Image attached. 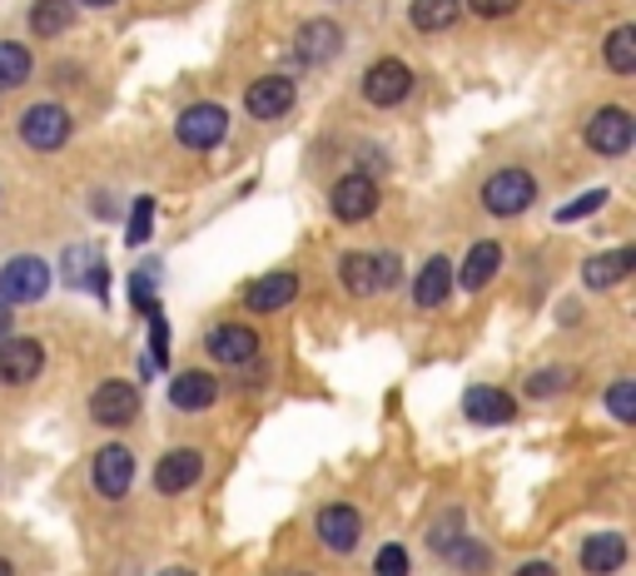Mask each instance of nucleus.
Segmentation results:
<instances>
[{
    "label": "nucleus",
    "instance_id": "f257e3e1",
    "mask_svg": "<svg viewBox=\"0 0 636 576\" xmlns=\"http://www.w3.org/2000/svg\"><path fill=\"white\" fill-rule=\"evenodd\" d=\"M338 278H343L348 294H383V288H393L398 278H403V258L388 254V248H373V254H348L343 264H338Z\"/></svg>",
    "mask_w": 636,
    "mask_h": 576
},
{
    "label": "nucleus",
    "instance_id": "f03ea898",
    "mask_svg": "<svg viewBox=\"0 0 636 576\" xmlns=\"http://www.w3.org/2000/svg\"><path fill=\"white\" fill-rule=\"evenodd\" d=\"M50 294V264L35 254H20L0 268V308H25Z\"/></svg>",
    "mask_w": 636,
    "mask_h": 576
},
{
    "label": "nucleus",
    "instance_id": "7ed1b4c3",
    "mask_svg": "<svg viewBox=\"0 0 636 576\" xmlns=\"http://www.w3.org/2000/svg\"><path fill=\"white\" fill-rule=\"evenodd\" d=\"M70 129H75L70 109L50 105V99H40V105H30L25 115H20V139H25L35 154H55L60 145H70Z\"/></svg>",
    "mask_w": 636,
    "mask_h": 576
},
{
    "label": "nucleus",
    "instance_id": "20e7f679",
    "mask_svg": "<svg viewBox=\"0 0 636 576\" xmlns=\"http://www.w3.org/2000/svg\"><path fill=\"white\" fill-rule=\"evenodd\" d=\"M532 199H537V179L527 169H497L483 184V209L497 218H512L522 209H532Z\"/></svg>",
    "mask_w": 636,
    "mask_h": 576
},
{
    "label": "nucleus",
    "instance_id": "39448f33",
    "mask_svg": "<svg viewBox=\"0 0 636 576\" xmlns=\"http://www.w3.org/2000/svg\"><path fill=\"white\" fill-rule=\"evenodd\" d=\"M174 135H179V145L194 149V154H204V149H219V145H224V135H229V115H224V105H209V99L189 105L184 115H179Z\"/></svg>",
    "mask_w": 636,
    "mask_h": 576
},
{
    "label": "nucleus",
    "instance_id": "423d86ee",
    "mask_svg": "<svg viewBox=\"0 0 636 576\" xmlns=\"http://www.w3.org/2000/svg\"><path fill=\"white\" fill-rule=\"evenodd\" d=\"M407 95H413V70H407L398 55L373 60V65H368V75H363V99H368V105L393 109V105H403Z\"/></svg>",
    "mask_w": 636,
    "mask_h": 576
},
{
    "label": "nucleus",
    "instance_id": "0eeeda50",
    "mask_svg": "<svg viewBox=\"0 0 636 576\" xmlns=\"http://www.w3.org/2000/svg\"><path fill=\"white\" fill-rule=\"evenodd\" d=\"M328 209H333L338 224H363V218L378 214V184L373 174H343L328 194Z\"/></svg>",
    "mask_w": 636,
    "mask_h": 576
},
{
    "label": "nucleus",
    "instance_id": "6e6552de",
    "mask_svg": "<svg viewBox=\"0 0 636 576\" xmlns=\"http://www.w3.org/2000/svg\"><path fill=\"white\" fill-rule=\"evenodd\" d=\"M89 417H95L99 427H125L139 417V387L135 383H119V377H109V383H99L95 393H89Z\"/></svg>",
    "mask_w": 636,
    "mask_h": 576
},
{
    "label": "nucleus",
    "instance_id": "1a4fd4ad",
    "mask_svg": "<svg viewBox=\"0 0 636 576\" xmlns=\"http://www.w3.org/2000/svg\"><path fill=\"white\" fill-rule=\"evenodd\" d=\"M632 139H636V119L626 115V109H616V105L596 109V115L586 119V145H592L596 154H626Z\"/></svg>",
    "mask_w": 636,
    "mask_h": 576
},
{
    "label": "nucleus",
    "instance_id": "9d476101",
    "mask_svg": "<svg viewBox=\"0 0 636 576\" xmlns=\"http://www.w3.org/2000/svg\"><path fill=\"white\" fill-rule=\"evenodd\" d=\"M199 477H204V457H199V447H169V452L155 462V492L179 497V492H189Z\"/></svg>",
    "mask_w": 636,
    "mask_h": 576
},
{
    "label": "nucleus",
    "instance_id": "9b49d317",
    "mask_svg": "<svg viewBox=\"0 0 636 576\" xmlns=\"http://www.w3.org/2000/svg\"><path fill=\"white\" fill-rule=\"evenodd\" d=\"M40 367H45V348L35 338H0V383L25 387L40 377Z\"/></svg>",
    "mask_w": 636,
    "mask_h": 576
},
{
    "label": "nucleus",
    "instance_id": "f8f14e48",
    "mask_svg": "<svg viewBox=\"0 0 636 576\" xmlns=\"http://www.w3.org/2000/svg\"><path fill=\"white\" fill-rule=\"evenodd\" d=\"M294 50L304 65H328V60H338V50H343V30H338V20L328 15H314L298 25L294 35Z\"/></svg>",
    "mask_w": 636,
    "mask_h": 576
},
{
    "label": "nucleus",
    "instance_id": "ddd939ff",
    "mask_svg": "<svg viewBox=\"0 0 636 576\" xmlns=\"http://www.w3.org/2000/svg\"><path fill=\"white\" fill-rule=\"evenodd\" d=\"M318 542L328 546V552H353L358 536H363V516H358V506L348 502H328L318 506Z\"/></svg>",
    "mask_w": 636,
    "mask_h": 576
},
{
    "label": "nucleus",
    "instance_id": "4468645a",
    "mask_svg": "<svg viewBox=\"0 0 636 576\" xmlns=\"http://www.w3.org/2000/svg\"><path fill=\"white\" fill-rule=\"evenodd\" d=\"M204 343L224 367H248L258 358V333L248 323H214Z\"/></svg>",
    "mask_w": 636,
    "mask_h": 576
},
{
    "label": "nucleus",
    "instance_id": "2eb2a0df",
    "mask_svg": "<svg viewBox=\"0 0 636 576\" xmlns=\"http://www.w3.org/2000/svg\"><path fill=\"white\" fill-rule=\"evenodd\" d=\"M129 482H135V452L119 447V442L99 447V452H95V492L115 502V497L129 492Z\"/></svg>",
    "mask_w": 636,
    "mask_h": 576
},
{
    "label": "nucleus",
    "instance_id": "dca6fc26",
    "mask_svg": "<svg viewBox=\"0 0 636 576\" xmlns=\"http://www.w3.org/2000/svg\"><path fill=\"white\" fill-rule=\"evenodd\" d=\"M244 109L254 119H278L294 109V79L288 75H264L244 89Z\"/></svg>",
    "mask_w": 636,
    "mask_h": 576
},
{
    "label": "nucleus",
    "instance_id": "f3484780",
    "mask_svg": "<svg viewBox=\"0 0 636 576\" xmlns=\"http://www.w3.org/2000/svg\"><path fill=\"white\" fill-rule=\"evenodd\" d=\"M298 294V274H288V268H278V274H264L258 284H248L244 303L254 308V313H278V308H288Z\"/></svg>",
    "mask_w": 636,
    "mask_h": 576
},
{
    "label": "nucleus",
    "instance_id": "a211bd4d",
    "mask_svg": "<svg viewBox=\"0 0 636 576\" xmlns=\"http://www.w3.org/2000/svg\"><path fill=\"white\" fill-rule=\"evenodd\" d=\"M497 268H502V244H497V238H477V244L467 248L463 268H457V284H463L467 294H477V288L492 284Z\"/></svg>",
    "mask_w": 636,
    "mask_h": 576
},
{
    "label": "nucleus",
    "instance_id": "6ab92c4d",
    "mask_svg": "<svg viewBox=\"0 0 636 576\" xmlns=\"http://www.w3.org/2000/svg\"><path fill=\"white\" fill-rule=\"evenodd\" d=\"M463 413L473 417V423L497 427V423H512V417H517V397H507L502 387H467Z\"/></svg>",
    "mask_w": 636,
    "mask_h": 576
},
{
    "label": "nucleus",
    "instance_id": "aec40b11",
    "mask_svg": "<svg viewBox=\"0 0 636 576\" xmlns=\"http://www.w3.org/2000/svg\"><path fill=\"white\" fill-rule=\"evenodd\" d=\"M582 566L586 576H616L626 566V542L616 532H596L582 542Z\"/></svg>",
    "mask_w": 636,
    "mask_h": 576
},
{
    "label": "nucleus",
    "instance_id": "412c9836",
    "mask_svg": "<svg viewBox=\"0 0 636 576\" xmlns=\"http://www.w3.org/2000/svg\"><path fill=\"white\" fill-rule=\"evenodd\" d=\"M219 397V383L209 373H179L174 383H169V407H179V413H199V407H214Z\"/></svg>",
    "mask_w": 636,
    "mask_h": 576
},
{
    "label": "nucleus",
    "instance_id": "4be33fe9",
    "mask_svg": "<svg viewBox=\"0 0 636 576\" xmlns=\"http://www.w3.org/2000/svg\"><path fill=\"white\" fill-rule=\"evenodd\" d=\"M632 268H636V248H606V254L586 258L582 278H586V288H616Z\"/></svg>",
    "mask_w": 636,
    "mask_h": 576
},
{
    "label": "nucleus",
    "instance_id": "5701e85b",
    "mask_svg": "<svg viewBox=\"0 0 636 576\" xmlns=\"http://www.w3.org/2000/svg\"><path fill=\"white\" fill-rule=\"evenodd\" d=\"M447 294H453V264H447V258L437 254V258H427L423 274H417V284H413V303H417V308H437Z\"/></svg>",
    "mask_w": 636,
    "mask_h": 576
},
{
    "label": "nucleus",
    "instance_id": "b1692460",
    "mask_svg": "<svg viewBox=\"0 0 636 576\" xmlns=\"http://www.w3.org/2000/svg\"><path fill=\"white\" fill-rule=\"evenodd\" d=\"M70 25H75V0H35V6H30V30H35L40 40L65 35Z\"/></svg>",
    "mask_w": 636,
    "mask_h": 576
},
{
    "label": "nucleus",
    "instance_id": "393cba45",
    "mask_svg": "<svg viewBox=\"0 0 636 576\" xmlns=\"http://www.w3.org/2000/svg\"><path fill=\"white\" fill-rule=\"evenodd\" d=\"M457 10H463V0H413L407 20H413L417 35H437V30H447L457 20Z\"/></svg>",
    "mask_w": 636,
    "mask_h": 576
},
{
    "label": "nucleus",
    "instance_id": "a878e982",
    "mask_svg": "<svg viewBox=\"0 0 636 576\" xmlns=\"http://www.w3.org/2000/svg\"><path fill=\"white\" fill-rule=\"evenodd\" d=\"M602 55H606V70H612V75H632L636 70V25H616L612 35H606Z\"/></svg>",
    "mask_w": 636,
    "mask_h": 576
},
{
    "label": "nucleus",
    "instance_id": "bb28decb",
    "mask_svg": "<svg viewBox=\"0 0 636 576\" xmlns=\"http://www.w3.org/2000/svg\"><path fill=\"white\" fill-rule=\"evenodd\" d=\"M65 274L75 278V284L85 278L95 294H105V264H99V254H95L89 244H85V248H70V254H65Z\"/></svg>",
    "mask_w": 636,
    "mask_h": 576
},
{
    "label": "nucleus",
    "instance_id": "cd10ccee",
    "mask_svg": "<svg viewBox=\"0 0 636 576\" xmlns=\"http://www.w3.org/2000/svg\"><path fill=\"white\" fill-rule=\"evenodd\" d=\"M30 79V50L15 40H0V89H15Z\"/></svg>",
    "mask_w": 636,
    "mask_h": 576
},
{
    "label": "nucleus",
    "instance_id": "c85d7f7f",
    "mask_svg": "<svg viewBox=\"0 0 636 576\" xmlns=\"http://www.w3.org/2000/svg\"><path fill=\"white\" fill-rule=\"evenodd\" d=\"M443 556L457 566V572H467V576H483V572H487V562H492V552H487L483 542H473V536H457V542L447 546Z\"/></svg>",
    "mask_w": 636,
    "mask_h": 576
},
{
    "label": "nucleus",
    "instance_id": "c756f323",
    "mask_svg": "<svg viewBox=\"0 0 636 576\" xmlns=\"http://www.w3.org/2000/svg\"><path fill=\"white\" fill-rule=\"evenodd\" d=\"M457 536H467V532H463V512H457V506H453V512H443L433 526H427V546H433L437 556H443L447 546L457 542Z\"/></svg>",
    "mask_w": 636,
    "mask_h": 576
},
{
    "label": "nucleus",
    "instance_id": "7c9ffc66",
    "mask_svg": "<svg viewBox=\"0 0 636 576\" xmlns=\"http://www.w3.org/2000/svg\"><path fill=\"white\" fill-rule=\"evenodd\" d=\"M606 407H612L616 423H636V383L632 377H622V383L606 387Z\"/></svg>",
    "mask_w": 636,
    "mask_h": 576
},
{
    "label": "nucleus",
    "instance_id": "2f4dec72",
    "mask_svg": "<svg viewBox=\"0 0 636 576\" xmlns=\"http://www.w3.org/2000/svg\"><path fill=\"white\" fill-rule=\"evenodd\" d=\"M562 387H572V367H542V373L527 377V397H552Z\"/></svg>",
    "mask_w": 636,
    "mask_h": 576
},
{
    "label": "nucleus",
    "instance_id": "473e14b6",
    "mask_svg": "<svg viewBox=\"0 0 636 576\" xmlns=\"http://www.w3.org/2000/svg\"><path fill=\"white\" fill-rule=\"evenodd\" d=\"M149 224H155V199H135V209H129V228H125V244L139 248L149 238Z\"/></svg>",
    "mask_w": 636,
    "mask_h": 576
},
{
    "label": "nucleus",
    "instance_id": "72a5a7b5",
    "mask_svg": "<svg viewBox=\"0 0 636 576\" xmlns=\"http://www.w3.org/2000/svg\"><path fill=\"white\" fill-rule=\"evenodd\" d=\"M606 204V189H592V194H582V199H572L566 209H556V224H576V218H586V214H596V209Z\"/></svg>",
    "mask_w": 636,
    "mask_h": 576
},
{
    "label": "nucleus",
    "instance_id": "f704fd0d",
    "mask_svg": "<svg viewBox=\"0 0 636 576\" xmlns=\"http://www.w3.org/2000/svg\"><path fill=\"white\" fill-rule=\"evenodd\" d=\"M373 572H378V576H407V552H403V546H398V542H388L383 552H378Z\"/></svg>",
    "mask_w": 636,
    "mask_h": 576
},
{
    "label": "nucleus",
    "instance_id": "c9c22d12",
    "mask_svg": "<svg viewBox=\"0 0 636 576\" xmlns=\"http://www.w3.org/2000/svg\"><path fill=\"white\" fill-rule=\"evenodd\" d=\"M129 298H135L139 313H155V288H149V268H139V274L129 278Z\"/></svg>",
    "mask_w": 636,
    "mask_h": 576
},
{
    "label": "nucleus",
    "instance_id": "e433bc0d",
    "mask_svg": "<svg viewBox=\"0 0 636 576\" xmlns=\"http://www.w3.org/2000/svg\"><path fill=\"white\" fill-rule=\"evenodd\" d=\"M149 353H155V363L165 367V358H169V328H165V318H159V313H149Z\"/></svg>",
    "mask_w": 636,
    "mask_h": 576
},
{
    "label": "nucleus",
    "instance_id": "4c0bfd02",
    "mask_svg": "<svg viewBox=\"0 0 636 576\" xmlns=\"http://www.w3.org/2000/svg\"><path fill=\"white\" fill-rule=\"evenodd\" d=\"M473 6V15H483V20H502V15H512L522 0H467Z\"/></svg>",
    "mask_w": 636,
    "mask_h": 576
},
{
    "label": "nucleus",
    "instance_id": "58836bf2",
    "mask_svg": "<svg viewBox=\"0 0 636 576\" xmlns=\"http://www.w3.org/2000/svg\"><path fill=\"white\" fill-rule=\"evenodd\" d=\"M517 576H556V566L552 562H527V566H517Z\"/></svg>",
    "mask_w": 636,
    "mask_h": 576
},
{
    "label": "nucleus",
    "instance_id": "ea45409f",
    "mask_svg": "<svg viewBox=\"0 0 636 576\" xmlns=\"http://www.w3.org/2000/svg\"><path fill=\"white\" fill-rule=\"evenodd\" d=\"M159 576H194V572H189V566H165Z\"/></svg>",
    "mask_w": 636,
    "mask_h": 576
},
{
    "label": "nucleus",
    "instance_id": "a19ab883",
    "mask_svg": "<svg viewBox=\"0 0 636 576\" xmlns=\"http://www.w3.org/2000/svg\"><path fill=\"white\" fill-rule=\"evenodd\" d=\"M6 328H10V308H0V338H6Z\"/></svg>",
    "mask_w": 636,
    "mask_h": 576
},
{
    "label": "nucleus",
    "instance_id": "79ce46f5",
    "mask_svg": "<svg viewBox=\"0 0 636 576\" xmlns=\"http://www.w3.org/2000/svg\"><path fill=\"white\" fill-rule=\"evenodd\" d=\"M0 576H15V566H10V562H6V556H0Z\"/></svg>",
    "mask_w": 636,
    "mask_h": 576
},
{
    "label": "nucleus",
    "instance_id": "37998d69",
    "mask_svg": "<svg viewBox=\"0 0 636 576\" xmlns=\"http://www.w3.org/2000/svg\"><path fill=\"white\" fill-rule=\"evenodd\" d=\"M80 6H109V0H80Z\"/></svg>",
    "mask_w": 636,
    "mask_h": 576
}]
</instances>
